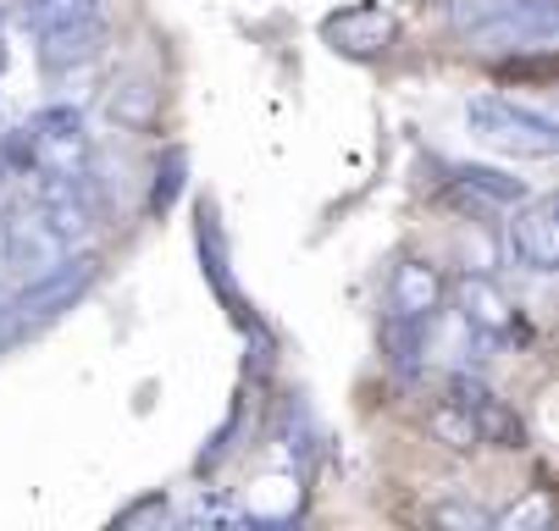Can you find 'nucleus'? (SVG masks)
<instances>
[{"label": "nucleus", "mask_w": 559, "mask_h": 531, "mask_svg": "<svg viewBox=\"0 0 559 531\" xmlns=\"http://www.w3.org/2000/svg\"><path fill=\"white\" fill-rule=\"evenodd\" d=\"M454 183H460V194H483L488 205H515V200H526V183L521 178H504V172H493V167H454Z\"/></svg>", "instance_id": "12"}, {"label": "nucleus", "mask_w": 559, "mask_h": 531, "mask_svg": "<svg viewBox=\"0 0 559 531\" xmlns=\"http://www.w3.org/2000/svg\"><path fill=\"white\" fill-rule=\"evenodd\" d=\"M95 282H100V255H90V250H67L61 261H50L45 271H34L28 288L12 293V305H7V327H12V338L61 322V316H67Z\"/></svg>", "instance_id": "2"}, {"label": "nucleus", "mask_w": 559, "mask_h": 531, "mask_svg": "<svg viewBox=\"0 0 559 531\" xmlns=\"http://www.w3.org/2000/svg\"><path fill=\"white\" fill-rule=\"evenodd\" d=\"M465 133L476 144L499 149V156H521V161H548L559 149V122L548 111L499 100V95H476L465 100Z\"/></svg>", "instance_id": "3"}, {"label": "nucleus", "mask_w": 559, "mask_h": 531, "mask_svg": "<svg viewBox=\"0 0 559 531\" xmlns=\"http://www.w3.org/2000/svg\"><path fill=\"white\" fill-rule=\"evenodd\" d=\"M443 299H449V282L443 271L427 261V255H405L393 271H388V327H416V333H432L438 316H443Z\"/></svg>", "instance_id": "5"}, {"label": "nucleus", "mask_w": 559, "mask_h": 531, "mask_svg": "<svg viewBox=\"0 0 559 531\" xmlns=\"http://www.w3.org/2000/svg\"><path fill=\"white\" fill-rule=\"evenodd\" d=\"M449 405L465 410V421L476 426V437L493 443V448H526V426L521 415L483 383V376H471V371H454L449 376Z\"/></svg>", "instance_id": "7"}, {"label": "nucleus", "mask_w": 559, "mask_h": 531, "mask_svg": "<svg viewBox=\"0 0 559 531\" xmlns=\"http://www.w3.org/2000/svg\"><path fill=\"white\" fill-rule=\"evenodd\" d=\"M449 23L476 56L548 50L559 34L554 0H449Z\"/></svg>", "instance_id": "1"}, {"label": "nucleus", "mask_w": 559, "mask_h": 531, "mask_svg": "<svg viewBox=\"0 0 559 531\" xmlns=\"http://www.w3.org/2000/svg\"><path fill=\"white\" fill-rule=\"evenodd\" d=\"M7 178H12V167H7V156H0V194H7Z\"/></svg>", "instance_id": "18"}, {"label": "nucleus", "mask_w": 559, "mask_h": 531, "mask_svg": "<svg viewBox=\"0 0 559 531\" xmlns=\"http://www.w3.org/2000/svg\"><path fill=\"white\" fill-rule=\"evenodd\" d=\"M61 239L45 227L39 205H12L0 216V261L17 266V271H45L50 261H61Z\"/></svg>", "instance_id": "9"}, {"label": "nucleus", "mask_w": 559, "mask_h": 531, "mask_svg": "<svg viewBox=\"0 0 559 531\" xmlns=\"http://www.w3.org/2000/svg\"><path fill=\"white\" fill-rule=\"evenodd\" d=\"M460 327L476 338V343H504V338H515V305H510V293L488 277V271H476V277H465L460 282Z\"/></svg>", "instance_id": "8"}, {"label": "nucleus", "mask_w": 559, "mask_h": 531, "mask_svg": "<svg viewBox=\"0 0 559 531\" xmlns=\"http://www.w3.org/2000/svg\"><path fill=\"white\" fill-rule=\"evenodd\" d=\"M111 117L122 122V128H150L155 122V89L144 84V79H122V84H111Z\"/></svg>", "instance_id": "13"}, {"label": "nucleus", "mask_w": 559, "mask_h": 531, "mask_svg": "<svg viewBox=\"0 0 559 531\" xmlns=\"http://www.w3.org/2000/svg\"><path fill=\"white\" fill-rule=\"evenodd\" d=\"M427 426H432V437H438L443 448H454V454H471V448H483V437H476V426L465 421V410H460V405H449V399H438V405H432Z\"/></svg>", "instance_id": "14"}, {"label": "nucleus", "mask_w": 559, "mask_h": 531, "mask_svg": "<svg viewBox=\"0 0 559 531\" xmlns=\"http://www.w3.org/2000/svg\"><path fill=\"white\" fill-rule=\"evenodd\" d=\"M432 520L438 526H465V531H488L493 526V509L471 504V498H438L432 504Z\"/></svg>", "instance_id": "15"}, {"label": "nucleus", "mask_w": 559, "mask_h": 531, "mask_svg": "<svg viewBox=\"0 0 559 531\" xmlns=\"http://www.w3.org/2000/svg\"><path fill=\"white\" fill-rule=\"evenodd\" d=\"M100 17V0H23L17 23L28 34H50V28H72V23H90Z\"/></svg>", "instance_id": "11"}, {"label": "nucleus", "mask_w": 559, "mask_h": 531, "mask_svg": "<svg viewBox=\"0 0 559 531\" xmlns=\"http://www.w3.org/2000/svg\"><path fill=\"white\" fill-rule=\"evenodd\" d=\"M504 244L515 255V266L548 277L559 266V205L548 194H526L510 205V221H504Z\"/></svg>", "instance_id": "6"}, {"label": "nucleus", "mask_w": 559, "mask_h": 531, "mask_svg": "<svg viewBox=\"0 0 559 531\" xmlns=\"http://www.w3.org/2000/svg\"><path fill=\"white\" fill-rule=\"evenodd\" d=\"M12 161H23L34 172H84V167H95V144L84 133V111H78V106L34 111L28 128L12 138Z\"/></svg>", "instance_id": "4"}, {"label": "nucleus", "mask_w": 559, "mask_h": 531, "mask_svg": "<svg viewBox=\"0 0 559 531\" xmlns=\"http://www.w3.org/2000/svg\"><path fill=\"white\" fill-rule=\"evenodd\" d=\"M106 50V23L90 17V23H72V28H50L39 34V67L50 72H67V67H84Z\"/></svg>", "instance_id": "10"}, {"label": "nucleus", "mask_w": 559, "mask_h": 531, "mask_svg": "<svg viewBox=\"0 0 559 531\" xmlns=\"http://www.w3.org/2000/svg\"><path fill=\"white\" fill-rule=\"evenodd\" d=\"M178 183H183V156L173 149V156H167V172H155V194H150V210H167V205H173V194H178Z\"/></svg>", "instance_id": "16"}, {"label": "nucleus", "mask_w": 559, "mask_h": 531, "mask_svg": "<svg viewBox=\"0 0 559 531\" xmlns=\"http://www.w3.org/2000/svg\"><path fill=\"white\" fill-rule=\"evenodd\" d=\"M150 515H167V504H162V498H144V504H133V509L122 515V526H133V520H150Z\"/></svg>", "instance_id": "17"}]
</instances>
